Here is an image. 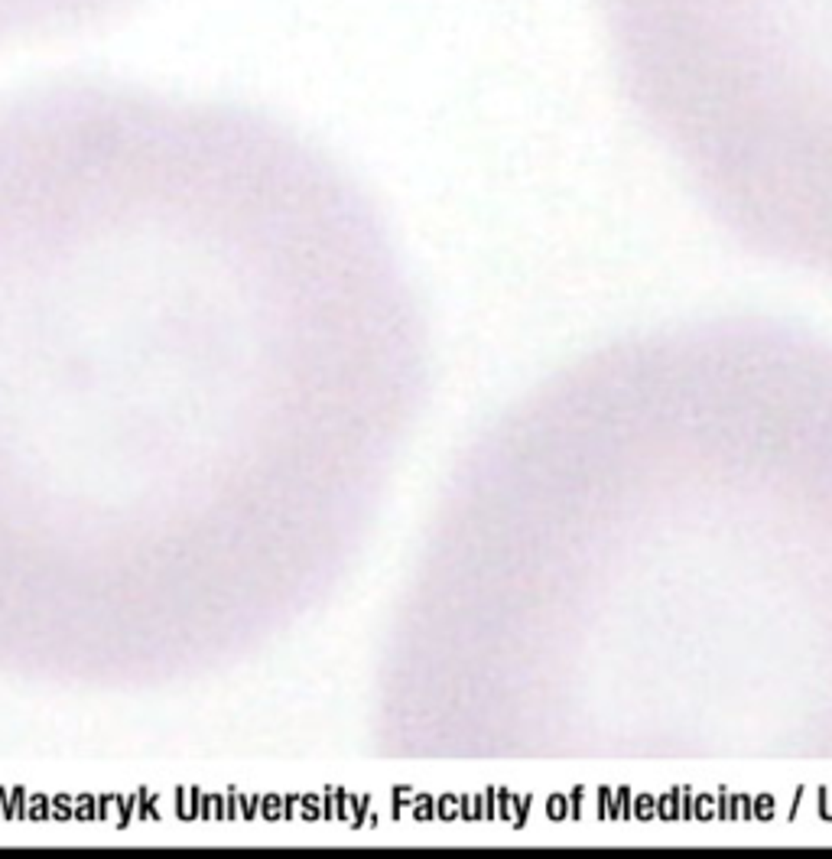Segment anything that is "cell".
Wrapping results in <instances>:
<instances>
[{
  "label": "cell",
  "instance_id": "2",
  "mask_svg": "<svg viewBox=\"0 0 832 859\" xmlns=\"http://www.w3.org/2000/svg\"><path fill=\"white\" fill-rule=\"evenodd\" d=\"M140 0H0V46L101 23Z\"/></svg>",
  "mask_w": 832,
  "mask_h": 859
},
{
  "label": "cell",
  "instance_id": "1",
  "mask_svg": "<svg viewBox=\"0 0 832 859\" xmlns=\"http://www.w3.org/2000/svg\"><path fill=\"white\" fill-rule=\"evenodd\" d=\"M627 98L741 202L832 208V0H598Z\"/></svg>",
  "mask_w": 832,
  "mask_h": 859
}]
</instances>
